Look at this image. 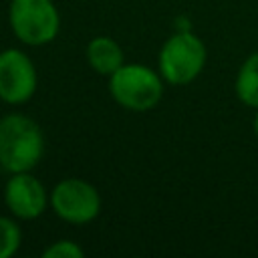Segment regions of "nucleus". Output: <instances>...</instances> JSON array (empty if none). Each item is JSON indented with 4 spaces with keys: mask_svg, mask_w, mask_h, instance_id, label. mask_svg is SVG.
<instances>
[{
    "mask_svg": "<svg viewBox=\"0 0 258 258\" xmlns=\"http://www.w3.org/2000/svg\"><path fill=\"white\" fill-rule=\"evenodd\" d=\"M204 62H206L204 42L187 28L169 36L159 52L161 75L171 85L191 83L202 73Z\"/></svg>",
    "mask_w": 258,
    "mask_h": 258,
    "instance_id": "nucleus-3",
    "label": "nucleus"
},
{
    "mask_svg": "<svg viewBox=\"0 0 258 258\" xmlns=\"http://www.w3.org/2000/svg\"><path fill=\"white\" fill-rule=\"evenodd\" d=\"M113 99L131 111H147L161 99L163 87L159 77L143 64H121L109 81Z\"/></svg>",
    "mask_w": 258,
    "mask_h": 258,
    "instance_id": "nucleus-2",
    "label": "nucleus"
},
{
    "mask_svg": "<svg viewBox=\"0 0 258 258\" xmlns=\"http://www.w3.org/2000/svg\"><path fill=\"white\" fill-rule=\"evenodd\" d=\"M44 258H83V250L75 244V242H69V240H60V242H54L50 244L44 254Z\"/></svg>",
    "mask_w": 258,
    "mask_h": 258,
    "instance_id": "nucleus-11",
    "label": "nucleus"
},
{
    "mask_svg": "<svg viewBox=\"0 0 258 258\" xmlns=\"http://www.w3.org/2000/svg\"><path fill=\"white\" fill-rule=\"evenodd\" d=\"M42 131L24 115L0 119V167L10 173L32 169L42 155Z\"/></svg>",
    "mask_w": 258,
    "mask_h": 258,
    "instance_id": "nucleus-1",
    "label": "nucleus"
},
{
    "mask_svg": "<svg viewBox=\"0 0 258 258\" xmlns=\"http://www.w3.org/2000/svg\"><path fill=\"white\" fill-rule=\"evenodd\" d=\"M36 91V69L18 48L0 52V99L10 105L26 103Z\"/></svg>",
    "mask_w": 258,
    "mask_h": 258,
    "instance_id": "nucleus-6",
    "label": "nucleus"
},
{
    "mask_svg": "<svg viewBox=\"0 0 258 258\" xmlns=\"http://www.w3.org/2000/svg\"><path fill=\"white\" fill-rule=\"evenodd\" d=\"M50 204L62 220L71 224H85L99 214L101 198L89 181L69 177L54 185L50 194Z\"/></svg>",
    "mask_w": 258,
    "mask_h": 258,
    "instance_id": "nucleus-5",
    "label": "nucleus"
},
{
    "mask_svg": "<svg viewBox=\"0 0 258 258\" xmlns=\"http://www.w3.org/2000/svg\"><path fill=\"white\" fill-rule=\"evenodd\" d=\"M236 95L244 105L258 109V52L250 54L240 67L236 79Z\"/></svg>",
    "mask_w": 258,
    "mask_h": 258,
    "instance_id": "nucleus-9",
    "label": "nucleus"
},
{
    "mask_svg": "<svg viewBox=\"0 0 258 258\" xmlns=\"http://www.w3.org/2000/svg\"><path fill=\"white\" fill-rule=\"evenodd\" d=\"M10 26L24 44H46L58 32V12L50 0H12Z\"/></svg>",
    "mask_w": 258,
    "mask_h": 258,
    "instance_id": "nucleus-4",
    "label": "nucleus"
},
{
    "mask_svg": "<svg viewBox=\"0 0 258 258\" xmlns=\"http://www.w3.org/2000/svg\"><path fill=\"white\" fill-rule=\"evenodd\" d=\"M87 58L97 73L113 75L123 64V50L115 40L107 36H97L87 46Z\"/></svg>",
    "mask_w": 258,
    "mask_h": 258,
    "instance_id": "nucleus-8",
    "label": "nucleus"
},
{
    "mask_svg": "<svg viewBox=\"0 0 258 258\" xmlns=\"http://www.w3.org/2000/svg\"><path fill=\"white\" fill-rule=\"evenodd\" d=\"M20 238V228L12 220L0 216V258H10L18 250Z\"/></svg>",
    "mask_w": 258,
    "mask_h": 258,
    "instance_id": "nucleus-10",
    "label": "nucleus"
},
{
    "mask_svg": "<svg viewBox=\"0 0 258 258\" xmlns=\"http://www.w3.org/2000/svg\"><path fill=\"white\" fill-rule=\"evenodd\" d=\"M254 131H256V135H258V113H256V119H254Z\"/></svg>",
    "mask_w": 258,
    "mask_h": 258,
    "instance_id": "nucleus-12",
    "label": "nucleus"
},
{
    "mask_svg": "<svg viewBox=\"0 0 258 258\" xmlns=\"http://www.w3.org/2000/svg\"><path fill=\"white\" fill-rule=\"evenodd\" d=\"M4 200L8 210L22 220L38 218L46 206V194L42 183L26 171L12 173L4 189Z\"/></svg>",
    "mask_w": 258,
    "mask_h": 258,
    "instance_id": "nucleus-7",
    "label": "nucleus"
}]
</instances>
